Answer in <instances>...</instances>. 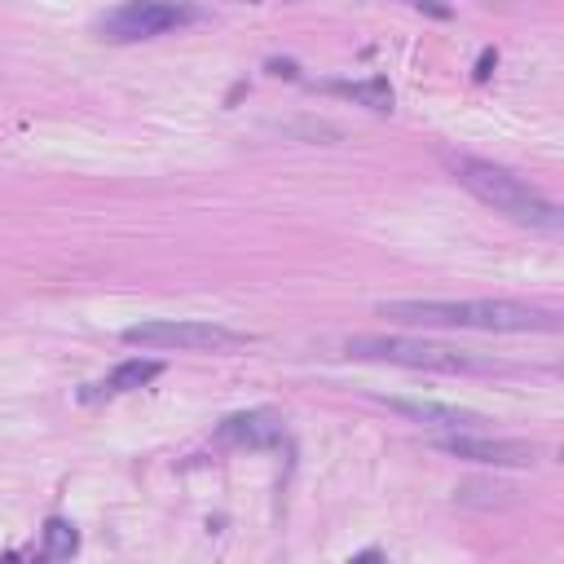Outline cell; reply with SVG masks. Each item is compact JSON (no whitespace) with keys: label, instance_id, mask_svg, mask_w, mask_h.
<instances>
[{"label":"cell","instance_id":"3957f363","mask_svg":"<svg viewBox=\"0 0 564 564\" xmlns=\"http://www.w3.org/2000/svg\"><path fill=\"white\" fill-rule=\"evenodd\" d=\"M348 357L357 361H392V366H414V370H489L485 357L449 348V344H427V339H405V335H357L348 339Z\"/></svg>","mask_w":564,"mask_h":564},{"label":"cell","instance_id":"52a82bcc","mask_svg":"<svg viewBox=\"0 0 564 564\" xmlns=\"http://www.w3.org/2000/svg\"><path fill=\"white\" fill-rule=\"evenodd\" d=\"M216 441H220V445L269 449V445L282 441V419L269 414V410H242V414H229V419L216 427Z\"/></svg>","mask_w":564,"mask_h":564},{"label":"cell","instance_id":"9c48e42d","mask_svg":"<svg viewBox=\"0 0 564 564\" xmlns=\"http://www.w3.org/2000/svg\"><path fill=\"white\" fill-rule=\"evenodd\" d=\"M392 410H401V414H410L419 423H432V427H449V432L480 423V414L458 410V405H436V401H392Z\"/></svg>","mask_w":564,"mask_h":564},{"label":"cell","instance_id":"8fae6325","mask_svg":"<svg viewBox=\"0 0 564 564\" xmlns=\"http://www.w3.org/2000/svg\"><path fill=\"white\" fill-rule=\"evenodd\" d=\"M79 546V538H75V524H66V520H48L44 524V551L40 555H48V560H62V555H70Z\"/></svg>","mask_w":564,"mask_h":564},{"label":"cell","instance_id":"6da1fadb","mask_svg":"<svg viewBox=\"0 0 564 564\" xmlns=\"http://www.w3.org/2000/svg\"><path fill=\"white\" fill-rule=\"evenodd\" d=\"M379 317L405 326H454V330H555L560 317L542 304L520 300H383Z\"/></svg>","mask_w":564,"mask_h":564},{"label":"cell","instance_id":"30bf717a","mask_svg":"<svg viewBox=\"0 0 564 564\" xmlns=\"http://www.w3.org/2000/svg\"><path fill=\"white\" fill-rule=\"evenodd\" d=\"M335 93H344V97H352V101H361V106H370V110H392V88H388V79L335 84Z\"/></svg>","mask_w":564,"mask_h":564},{"label":"cell","instance_id":"ba28073f","mask_svg":"<svg viewBox=\"0 0 564 564\" xmlns=\"http://www.w3.org/2000/svg\"><path fill=\"white\" fill-rule=\"evenodd\" d=\"M163 366L159 361H145V357H132V361H119L101 383H88L84 388V401H97V397H119V392H132V388H145L150 379H159Z\"/></svg>","mask_w":564,"mask_h":564},{"label":"cell","instance_id":"5b68a950","mask_svg":"<svg viewBox=\"0 0 564 564\" xmlns=\"http://www.w3.org/2000/svg\"><path fill=\"white\" fill-rule=\"evenodd\" d=\"M123 344L132 348H176V352H234L251 339L242 330H229L220 322H194V317H150L123 330Z\"/></svg>","mask_w":564,"mask_h":564},{"label":"cell","instance_id":"7c38bea8","mask_svg":"<svg viewBox=\"0 0 564 564\" xmlns=\"http://www.w3.org/2000/svg\"><path fill=\"white\" fill-rule=\"evenodd\" d=\"M494 62H498V53H485V57H480V66H476V79H485V75H489V66H494Z\"/></svg>","mask_w":564,"mask_h":564},{"label":"cell","instance_id":"8992f818","mask_svg":"<svg viewBox=\"0 0 564 564\" xmlns=\"http://www.w3.org/2000/svg\"><path fill=\"white\" fill-rule=\"evenodd\" d=\"M436 449L467 458V463H485V467H533L538 463V445L516 441V436H471V432H449L436 436Z\"/></svg>","mask_w":564,"mask_h":564},{"label":"cell","instance_id":"277c9868","mask_svg":"<svg viewBox=\"0 0 564 564\" xmlns=\"http://www.w3.org/2000/svg\"><path fill=\"white\" fill-rule=\"evenodd\" d=\"M203 18V9L194 0H123L110 13L97 18V35L110 44H137V40H154L181 26H194Z\"/></svg>","mask_w":564,"mask_h":564},{"label":"cell","instance_id":"7a4b0ae2","mask_svg":"<svg viewBox=\"0 0 564 564\" xmlns=\"http://www.w3.org/2000/svg\"><path fill=\"white\" fill-rule=\"evenodd\" d=\"M445 163L463 189H471L485 207L502 212L507 220L529 225V229H560V207L551 198H542L529 181H520L516 172H507L489 159H476V154H445Z\"/></svg>","mask_w":564,"mask_h":564}]
</instances>
